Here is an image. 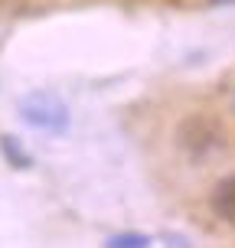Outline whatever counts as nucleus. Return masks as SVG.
Returning <instances> with one entry per match:
<instances>
[{"label":"nucleus","mask_w":235,"mask_h":248,"mask_svg":"<svg viewBox=\"0 0 235 248\" xmlns=\"http://www.w3.org/2000/svg\"><path fill=\"white\" fill-rule=\"evenodd\" d=\"M108 245L111 248H144L150 245L147 235H137V232H124V235H111L108 238Z\"/></svg>","instance_id":"obj_4"},{"label":"nucleus","mask_w":235,"mask_h":248,"mask_svg":"<svg viewBox=\"0 0 235 248\" xmlns=\"http://www.w3.org/2000/svg\"><path fill=\"white\" fill-rule=\"evenodd\" d=\"M0 150H3V157L16 167V170H26V167H33V160H30V154L23 150V144L16 140V137H10V134H3L0 137Z\"/></svg>","instance_id":"obj_3"},{"label":"nucleus","mask_w":235,"mask_h":248,"mask_svg":"<svg viewBox=\"0 0 235 248\" xmlns=\"http://www.w3.org/2000/svg\"><path fill=\"white\" fill-rule=\"evenodd\" d=\"M20 118L36 131H49V134H62L69 131V108L59 95L52 92H30L20 98Z\"/></svg>","instance_id":"obj_1"},{"label":"nucleus","mask_w":235,"mask_h":248,"mask_svg":"<svg viewBox=\"0 0 235 248\" xmlns=\"http://www.w3.org/2000/svg\"><path fill=\"white\" fill-rule=\"evenodd\" d=\"M212 212L222 222L235 225V176H225V180L216 183V189H212Z\"/></svg>","instance_id":"obj_2"}]
</instances>
